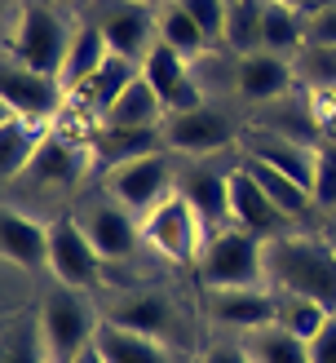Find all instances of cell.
<instances>
[{
	"instance_id": "7402d4cb",
	"label": "cell",
	"mask_w": 336,
	"mask_h": 363,
	"mask_svg": "<svg viewBox=\"0 0 336 363\" xmlns=\"http://www.w3.org/2000/svg\"><path fill=\"white\" fill-rule=\"evenodd\" d=\"M253 124L265 129V133L292 138V142H301V147H323V142H328V133H323V124H318V111H314V102H310L306 89H296V94L279 98V102H265Z\"/></svg>"
},
{
	"instance_id": "d4e9b609",
	"label": "cell",
	"mask_w": 336,
	"mask_h": 363,
	"mask_svg": "<svg viewBox=\"0 0 336 363\" xmlns=\"http://www.w3.org/2000/svg\"><path fill=\"white\" fill-rule=\"evenodd\" d=\"M164 120H168V106H164V98L151 89L146 76H137V80L115 98L111 111L102 116V124H120V129H164Z\"/></svg>"
},
{
	"instance_id": "7dc6e473",
	"label": "cell",
	"mask_w": 336,
	"mask_h": 363,
	"mask_svg": "<svg viewBox=\"0 0 336 363\" xmlns=\"http://www.w3.org/2000/svg\"><path fill=\"white\" fill-rule=\"evenodd\" d=\"M53 5H66V0H53Z\"/></svg>"
},
{
	"instance_id": "b9f144b4",
	"label": "cell",
	"mask_w": 336,
	"mask_h": 363,
	"mask_svg": "<svg viewBox=\"0 0 336 363\" xmlns=\"http://www.w3.org/2000/svg\"><path fill=\"white\" fill-rule=\"evenodd\" d=\"M314 111H318V124H323V133L336 138V94H310Z\"/></svg>"
},
{
	"instance_id": "8d00e7d4",
	"label": "cell",
	"mask_w": 336,
	"mask_h": 363,
	"mask_svg": "<svg viewBox=\"0 0 336 363\" xmlns=\"http://www.w3.org/2000/svg\"><path fill=\"white\" fill-rule=\"evenodd\" d=\"M314 204L318 213H336V138L318 147V169H314Z\"/></svg>"
},
{
	"instance_id": "277c9868",
	"label": "cell",
	"mask_w": 336,
	"mask_h": 363,
	"mask_svg": "<svg viewBox=\"0 0 336 363\" xmlns=\"http://www.w3.org/2000/svg\"><path fill=\"white\" fill-rule=\"evenodd\" d=\"M199 288H265V240L239 226L212 230L195 262Z\"/></svg>"
},
{
	"instance_id": "8992f818",
	"label": "cell",
	"mask_w": 336,
	"mask_h": 363,
	"mask_svg": "<svg viewBox=\"0 0 336 363\" xmlns=\"http://www.w3.org/2000/svg\"><path fill=\"white\" fill-rule=\"evenodd\" d=\"M88 173H98L93 151H88V138L71 133V129H49L45 142H40V151L31 155V164L18 173L9 186L58 195V191H76Z\"/></svg>"
},
{
	"instance_id": "60d3db41",
	"label": "cell",
	"mask_w": 336,
	"mask_h": 363,
	"mask_svg": "<svg viewBox=\"0 0 336 363\" xmlns=\"http://www.w3.org/2000/svg\"><path fill=\"white\" fill-rule=\"evenodd\" d=\"M310 359L314 363H336V315L318 328V337L310 341Z\"/></svg>"
},
{
	"instance_id": "44dd1931",
	"label": "cell",
	"mask_w": 336,
	"mask_h": 363,
	"mask_svg": "<svg viewBox=\"0 0 336 363\" xmlns=\"http://www.w3.org/2000/svg\"><path fill=\"white\" fill-rule=\"evenodd\" d=\"M235 71H239V98L253 102V106H265V102H279V98L296 94L292 58H279V53H270V49L243 53Z\"/></svg>"
},
{
	"instance_id": "bcb514c9",
	"label": "cell",
	"mask_w": 336,
	"mask_h": 363,
	"mask_svg": "<svg viewBox=\"0 0 336 363\" xmlns=\"http://www.w3.org/2000/svg\"><path fill=\"white\" fill-rule=\"evenodd\" d=\"M137 5H151V9H159V5H168V0H137Z\"/></svg>"
},
{
	"instance_id": "d6a6232c",
	"label": "cell",
	"mask_w": 336,
	"mask_h": 363,
	"mask_svg": "<svg viewBox=\"0 0 336 363\" xmlns=\"http://www.w3.org/2000/svg\"><path fill=\"white\" fill-rule=\"evenodd\" d=\"M239 58L230 49H208V53H199V58L190 62V71H195V84H199V94H204V102H221L226 94H239Z\"/></svg>"
},
{
	"instance_id": "603a6c76",
	"label": "cell",
	"mask_w": 336,
	"mask_h": 363,
	"mask_svg": "<svg viewBox=\"0 0 336 363\" xmlns=\"http://www.w3.org/2000/svg\"><path fill=\"white\" fill-rule=\"evenodd\" d=\"M88 151H93L98 173H106V169H120V164H129V160L168 151V147H164V129H120V124H98V129L88 133Z\"/></svg>"
},
{
	"instance_id": "484cf974",
	"label": "cell",
	"mask_w": 336,
	"mask_h": 363,
	"mask_svg": "<svg viewBox=\"0 0 336 363\" xmlns=\"http://www.w3.org/2000/svg\"><path fill=\"white\" fill-rule=\"evenodd\" d=\"M239 164H243L248 173H253V177L261 182V191L270 195V199H274V204L292 217L296 226L306 222V217H314V213H318L314 195H310L306 186H301V182H292L288 173H279V169H270V164H261V160H248V155H239Z\"/></svg>"
},
{
	"instance_id": "4fadbf2b",
	"label": "cell",
	"mask_w": 336,
	"mask_h": 363,
	"mask_svg": "<svg viewBox=\"0 0 336 363\" xmlns=\"http://www.w3.org/2000/svg\"><path fill=\"white\" fill-rule=\"evenodd\" d=\"M199 315L217 333L243 337L274 323V293L270 288H199Z\"/></svg>"
},
{
	"instance_id": "836d02e7",
	"label": "cell",
	"mask_w": 336,
	"mask_h": 363,
	"mask_svg": "<svg viewBox=\"0 0 336 363\" xmlns=\"http://www.w3.org/2000/svg\"><path fill=\"white\" fill-rule=\"evenodd\" d=\"M270 293H274V288H270ZM328 319H332V311H328V306H318L314 297L274 293V323H279V328H288L292 337H301V341H314Z\"/></svg>"
},
{
	"instance_id": "1f68e13d",
	"label": "cell",
	"mask_w": 336,
	"mask_h": 363,
	"mask_svg": "<svg viewBox=\"0 0 336 363\" xmlns=\"http://www.w3.org/2000/svg\"><path fill=\"white\" fill-rule=\"evenodd\" d=\"M243 350L253 363H314L310 359V341L292 337L288 328H279V323H270V328H257V333H243Z\"/></svg>"
},
{
	"instance_id": "5b68a950",
	"label": "cell",
	"mask_w": 336,
	"mask_h": 363,
	"mask_svg": "<svg viewBox=\"0 0 336 363\" xmlns=\"http://www.w3.org/2000/svg\"><path fill=\"white\" fill-rule=\"evenodd\" d=\"M71 35H76V27H66L53 5L27 0V5L18 9V23L9 31V40H5V58L23 62L31 71H45V76H58L66 49H71Z\"/></svg>"
},
{
	"instance_id": "4dcf8cb0",
	"label": "cell",
	"mask_w": 336,
	"mask_h": 363,
	"mask_svg": "<svg viewBox=\"0 0 336 363\" xmlns=\"http://www.w3.org/2000/svg\"><path fill=\"white\" fill-rule=\"evenodd\" d=\"M155 18H159V40L164 45H173L177 53H186V58L195 62L199 53H208V49H217L204 35V27L190 18V9L182 5V0H168V5H159L155 9Z\"/></svg>"
},
{
	"instance_id": "30bf717a",
	"label": "cell",
	"mask_w": 336,
	"mask_h": 363,
	"mask_svg": "<svg viewBox=\"0 0 336 363\" xmlns=\"http://www.w3.org/2000/svg\"><path fill=\"white\" fill-rule=\"evenodd\" d=\"M0 106H5V116L40 124V129H58V120L66 111V84L58 76H45V71H31L23 62L5 58V71H0Z\"/></svg>"
},
{
	"instance_id": "ee69618b",
	"label": "cell",
	"mask_w": 336,
	"mask_h": 363,
	"mask_svg": "<svg viewBox=\"0 0 336 363\" xmlns=\"http://www.w3.org/2000/svg\"><path fill=\"white\" fill-rule=\"evenodd\" d=\"M323 235L332 240V248H336V213H328V226H323Z\"/></svg>"
},
{
	"instance_id": "f6af8a7d",
	"label": "cell",
	"mask_w": 336,
	"mask_h": 363,
	"mask_svg": "<svg viewBox=\"0 0 336 363\" xmlns=\"http://www.w3.org/2000/svg\"><path fill=\"white\" fill-rule=\"evenodd\" d=\"M328 5H336V0H306V13H314V9H328Z\"/></svg>"
},
{
	"instance_id": "4316f807",
	"label": "cell",
	"mask_w": 336,
	"mask_h": 363,
	"mask_svg": "<svg viewBox=\"0 0 336 363\" xmlns=\"http://www.w3.org/2000/svg\"><path fill=\"white\" fill-rule=\"evenodd\" d=\"M111 58V45H106V35L98 23H84L76 27V35H71V49H66V58H62V71H58V80L66 89H76L80 80H88L93 71Z\"/></svg>"
},
{
	"instance_id": "cb8c5ba5",
	"label": "cell",
	"mask_w": 336,
	"mask_h": 363,
	"mask_svg": "<svg viewBox=\"0 0 336 363\" xmlns=\"http://www.w3.org/2000/svg\"><path fill=\"white\" fill-rule=\"evenodd\" d=\"M93 346L106 363H177L182 359L173 346H164V341H155L146 333H133V328H120V323H106V319L93 337Z\"/></svg>"
},
{
	"instance_id": "f35d334b",
	"label": "cell",
	"mask_w": 336,
	"mask_h": 363,
	"mask_svg": "<svg viewBox=\"0 0 336 363\" xmlns=\"http://www.w3.org/2000/svg\"><path fill=\"white\" fill-rule=\"evenodd\" d=\"M306 45H336V5L306 13Z\"/></svg>"
},
{
	"instance_id": "52a82bcc",
	"label": "cell",
	"mask_w": 336,
	"mask_h": 363,
	"mask_svg": "<svg viewBox=\"0 0 336 363\" xmlns=\"http://www.w3.org/2000/svg\"><path fill=\"white\" fill-rule=\"evenodd\" d=\"M141 235H146V248L159 252L164 262L195 270V262H199V252H204L212 230L204 226V217L195 213L190 199L182 191H173L168 199H159V204L141 217Z\"/></svg>"
},
{
	"instance_id": "6da1fadb",
	"label": "cell",
	"mask_w": 336,
	"mask_h": 363,
	"mask_svg": "<svg viewBox=\"0 0 336 363\" xmlns=\"http://www.w3.org/2000/svg\"><path fill=\"white\" fill-rule=\"evenodd\" d=\"M265 288L314 297L336 315V248L318 230H288L265 240Z\"/></svg>"
},
{
	"instance_id": "f1b7e54d",
	"label": "cell",
	"mask_w": 336,
	"mask_h": 363,
	"mask_svg": "<svg viewBox=\"0 0 336 363\" xmlns=\"http://www.w3.org/2000/svg\"><path fill=\"white\" fill-rule=\"evenodd\" d=\"M306 45V13L283 5V0H265L261 13V49L279 53V58H292V53Z\"/></svg>"
},
{
	"instance_id": "5bb4252c",
	"label": "cell",
	"mask_w": 336,
	"mask_h": 363,
	"mask_svg": "<svg viewBox=\"0 0 336 363\" xmlns=\"http://www.w3.org/2000/svg\"><path fill=\"white\" fill-rule=\"evenodd\" d=\"M93 23L102 27L111 53H120V58H129L137 67L155 49V40H159V18H155V9L151 5H137V0H102Z\"/></svg>"
},
{
	"instance_id": "f546056e",
	"label": "cell",
	"mask_w": 336,
	"mask_h": 363,
	"mask_svg": "<svg viewBox=\"0 0 336 363\" xmlns=\"http://www.w3.org/2000/svg\"><path fill=\"white\" fill-rule=\"evenodd\" d=\"M49 129H40V124H27L18 116H5L0 120V173H5V182H13L18 173H23L31 164V155L40 151Z\"/></svg>"
},
{
	"instance_id": "ba28073f",
	"label": "cell",
	"mask_w": 336,
	"mask_h": 363,
	"mask_svg": "<svg viewBox=\"0 0 336 363\" xmlns=\"http://www.w3.org/2000/svg\"><path fill=\"white\" fill-rule=\"evenodd\" d=\"M76 222L84 226V235L93 240V248L102 252L106 266H129V262H137V252L146 248L141 217L129 213L120 199H111L106 191H93L88 199H80V204H76Z\"/></svg>"
},
{
	"instance_id": "8fae6325",
	"label": "cell",
	"mask_w": 336,
	"mask_h": 363,
	"mask_svg": "<svg viewBox=\"0 0 336 363\" xmlns=\"http://www.w3.org/2000/svg\"><path fill=\"white\" fill-rule=\"evenodd\" d=\"M177 177H182V169H177L173 151H155V155L129 160V164H120V169H106L102 173V191L111 199H120L129 213L146 217L159 199H168L177 191Z\"/></svg>"
},
{
	"instance_id": "e0dca14e",
	"label": "cell",
	"mask_w": 336,
	"mask_h": 363,
	"mask_svg": "<svg viewBox=\"0 0 336 363\" xmlns=\"http://www.w3.org/2000/svg\"><path fill=\"white\" fill-rule=\"evenodd\" d=\"M141 76L151 80V89L164 98L168 111H195V106H204V94H199V84H195L190 58L177 53L173 45H164V40H155V49L141 58Z\"/></svg>"
},
{
	"instance_id": "2e32d148",
	"label": "cell",
	"mask_w": 336,
	"mask_h": 363,
	"mask_svg": "<svg viewBox=\"0 0 336 363\" xmlns=\"http://www.w3.org/2000/svg\"><path fill=\"white\" fill-rule=\"evenodd\" d=\"M239 155L248 160H261V164H270L279 173H288L292 182H301L310 195H314V169H318V147H301L292 138H279V133H265L257 124H248L239 133Z\"/></svg>"
},
{
	"instance_id": "d590c367",
	"label": "cell",
	"mask_w": 336,
	"mask_h": 363,
	"mask_svg": "<svg viewBox=\"0 0 336 363\" xmlns=\"http://www.w3.org/2000/svg\"><path fill=\"white\" fill-rule=\"evenodd\" d=\"M292 71L306 94H336V45H301L292 53Z\"/></svg>"
},
{
	"instance_id": "9a60e30c",
	"label": "cell",
	"mask_w": 336,
	"mask_h": 363,
	"mask_svg": "<svg viewBox=\"0 0 336 363\" xmlns=\"http://www.w3.org/2000/svg\"><path fill=\"white\" fill-rule=\"evenodd\" d=\"M230 226L257 235V240H279V235L296 230V222L261 191V182L248 173L239 160H235V169H230Z\"/></svg>"
},
{
	"instance_id": "ac0fdd59",
	"label": "cell",
	"mask_w": 336,
	"mask_h": 363,
	"mask_svg": "<svg viewBox=\"0 0 336 363\" xmlns=\"http://www.w3.org/2000/svg\"><path fill=\"white\" fill-rule=\"evenodd\" d=\"M0 248H5L9 270L40 275V270H49V222H40L35 213L9 204L0 213Z\"/></svg>"
},
{
	"instance_id": "ab89813d",
	"label": "cell",
	"mask_w": 336,
	"mask_h": 363,
	"mask_svg": "<svg viewBox=\"0 0 336 363\" xmlns=\"http://www.w3.org/2000/svg\"><path fill=\"white\" fill-rule=\"evenodd\" d=\"M199 363H253V359H248L239 337H217L199 350Z\"/></svg>"
},
{
	"instance_id": "d6986e66",
	"label": "cell",
	"mask_w": 336,
	"mask_h": 363,
	"mask_svg": "<svg viewBox=\"0 0 336 363\" xmlns=\"http://www.w3.org/2000/svg\"><path fill=\"white\" fill-rule=\"evenodd\" d=\"M141 76V67L129 62V58H120V53H111L93 76L80 80L76 89H66V111H80L88 124H102V116L115 106V98L129 89L133 80Z\"/></svg>"
},
{
	"instance_id": "7bdbcfd3",
	"label": "cell",
	"mask_w": 336,
	"mask_h": 363,
	"mask_svg": "<svg viewBox=\"0 0 336 363\" xmlns=\"http://www.w3.org/2000/svg\"><path fill=\"white\" fill-rule=\"evenodd\" d=\"M71 363H106V359L98 354V346H88L84 354H76V359H71Z\"/></svg>"
},
{
	"instance_id": "9c48e42d",
	"label": "cell",
	"mask_w": 336,
	"mask_h": 363,
	"mask_svg": "<svg viewBox=\"0 0 336 363\" xmlns=\"http://www.w3.org/2000/svg\"><path fill=\"white\" fill-rule=\"evenodd\" d=\"M106 270L111 266L102 262V252L93 248V240L76 222V213L53 217L49 222V275L66 288H80V293L98 297L106 284Z\"/></svg>"
},
{
	"instance_id": "e575fe53",
	"label": "cell",
	"mask_w": 336,
	"mask_h": 363,
	"mask_svg": "<svg viewBox=\"0 0 336 363\" xmlns=\"http://www.w3.org/2000/svg\"><path fill=\"white\" fill-rule=\"evenodd\" d=\"M261 13H265V0H230L221 49H230L235 58L257 53L261 49Z\"/></svg>"
},
{
	"instance_id": "83f0119b",
	"label": "cell",
	"mask_w": 336,
	"mask_h": 363,
	"mask_svg": "<svg viewBox=\"0 0 336 363\" xmlns=\"http://www.w3.org/2000/svg\"><path fill=\"white\" fill-rule=\"evenodd\" d=\"M0 363H53V350L45 341L40 315L18 311L5 319V346H0Z\"/></svg>"
},
{
	"instance_id": "74e56055",
	"label": "cell",
	"mask_w": 336,
	"mask_h": 363,
	"mask_svg": "<svg viewBox=\"0 0 336 363\" xmlns=\"http://www.w3.org/2000/svg\"><path fill=\"white\" fill-rule=\"evenodd\" d=\"M182 5L190 9V18L204 27V35L212 45H221V35H226V9H230V0H182Z\"/></svg>"
},
{
	"instance_id": "7c38bea8",
	"label": "cell",
	"mask_w": 336,
	"mask_h": 363,
	"mask_svg": "<svg viewBox=\"0 0 336 363\" xmlns=\"http://www.w3.org/2000/svg\"><path fill=\"white\" fill-rule=\"evenodd\" d=\"M239 133L243 129H235V120L217 102H204L195 111H168L164 120V147L186 160H217L221 151L239 147Z\"/></svg>"
},
{
	"instance_id": "7a4b0ae2",
	"label": "cell",
	"mask_w": 336,
	"mask_h": 363,
	"mask_svg": "<svg viewBox=\"0 0 336 363\" xmlns=\"http://www.w3.org/2000/svg\"><path fill=\"white\" fill-rule=\"evenodd\" d=\"M102 319L120 323V328H133V333H146L155 341H164V346H173L177 354H186L195 346L182 301L164 284H133L129 293H120L115 301L102 306Z\"/></svg>"
},
{
	"instance_id": "3957f363",
	"label": "cell",
	"mask_w": 336,
	"mask_h": 363,
	"mask_svg": "<svg viewBox=\"0 0 336 363\" xmlns=\"http://www.w3.org/2000/svg\"><path fill=\"white\" fill-rule=\"evenodd\" d=\"M35 315H40V328H45L49 350H53V363H71L76 354H84L93 346L98 328H102L98 297L80 293V288H66L58 279H53V288H45Z\"/></svg>"
},
{
	"instance_id": "ffe728a7",
	"label": "cell",
	"mask_w": 336,
	"mask_h": 363,
	"mask_svg": "<svg viewBox=\"0 0 336 363\" xmlns=\"http://www.w3.org/2000/svg\"><path fill=\"white\" fill-rule=\"evenodd\" d=\"M230 169H217L212 160H190L182 169V177H177V191L195 204V213L204 217L208 230L230 226Z\"/></svg>"
}]
</instances>
